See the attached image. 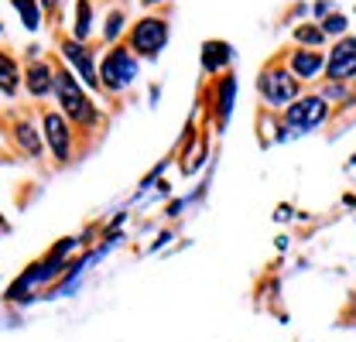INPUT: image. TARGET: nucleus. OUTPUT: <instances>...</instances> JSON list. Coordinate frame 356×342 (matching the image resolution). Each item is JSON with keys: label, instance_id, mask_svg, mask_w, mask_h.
I'll list each match as a JSON object with an SVG mask.
<instances>
[{"label": "nucleus", "instance_id": "obj_28", "mask_svg": "<svg viewBox=\"0 0 356 342\" xmlns=\"http://www.w3.org/2000/svg\"><path fill=\"white\" fill-rule=\"evenodd\" d=\"M117 3H127V0H117Z\"/></svg>", "mask_w": 356, "mask_h": 342}, {"label": "nucleus", "instance_id": "obj_18", "mask_svg": "<svg viewBox=\"0 0 356 342\" xmlns=\"http://www.w3.org/2000/svg\"><path fill=\"white\" fill-rule=\"evenodd\" d=\"M127 31V14H124V7H113L110 14H106V21H103V42L106 44H120V35Z\"/></svg>", "mask_w": 356, "mask_h": 342}, {"label": "nucleus", "instance_id": "obj_7", "mask_svg": "<svg viewBox=\"0 0 356 342\" xmlns=\"http://www.w3.org/2000/svg\"><path fill=\"white\" fill-rule=\"evenodd\" d=\"M42 137H44V144H48V151H51V158H55L58 165H65L69 154H72V124H69L62 113L44 110L42 113Z\"/></svg>", "mask_w": 356, "mask_h": 342}, {"label": "nucleus", "instance_id": "obj_2", "mask_svg": "<svg viewBox=\"0 0 356 342\" xmlns=\"http://www.w3.org/2000/svg\"><path fill=\"white\" fill-rule=\"evenodd\" d=\"M257 96L267 110H284L302 96V83L288 72L284 58H270L264 69L257 72Z\"/></svg>", "mask_w": 356, "mask_h": 342}, {"label": "nucleus", "instance_id": "obj_8", "mask_svg": "<svg viewBox=\"0 0 356 342\" xmlns=\"http://www.w3.org/2000/svg\"><path fill=\"white\" fill-rule=\"evenodd\" d=\"M236 92H240V83H236V76L233 72H222L213 79V92H209V113H213V124L216 130H226L229 127V117H233V106H236Z\"/></svg>", "mask_w": 356, "mask_h": 342}, {"label": "nucleus", "instance_id": "obj_17", "mask_svg": "<svg viewBox=\"0 0 356 342\" xmlns=\"http://www.w3.org/2000/svg\"><path fill=\"white\" fill-rule=\"evenodd\" d=\"M14 133H17V144H21V151H24V154L42 158V133L35 130V124H31V120H17Z\"/></svg>", "mask_w": 356, "mask_h": 342}, {"label": "nucleus", "instance_id": "obj_12", "mask_svg": "<svg viewBox=\"0 0 356 342\" xmlns=\"http://www.w3.org/2000/svg\"><path fill=\"white\" fill-rule=\"evenodd\" d=\"M233 58H236V51H233V44L229 42H220V38L202 42V72H206V76L216 79V76H222V72H229Z\"/></svg>", "mask_w": 356, "mask_h": 342}, {"label": "nucleus", "instance_id": "obj_27", "mask_svg": "<svg viewBox=\"0 0 356 342\" xmlns=\"http://www.w3.org/2000/svg\"><path fill=\"white\" fill-rule=\"evenodd\" d=\"M0 35H3V24H0Z\"/></svg>", "mask_w": 356, "mask_h": 342}, {"label": "nucleus", "instance_id": "obj_25", "mask_svg": "<svg viewBox=\"0 0 356 342\" xmlns=\"http://www.w3.org/2000/svg\"><path fill=\"white\" fill-rule=\"evenodd\" d=\"M144 7H158V3H165V0H140Z\"/></svg>", "mask_w": 356, "mask_h": 342}, {"label": "nucleus", "instance_id": "obj_19", "mask_svg": "<svg viewBox=\"0 0 356 342\" xmlns=\"http://www.w3.org/2000/svg\"><path fill=\"white\" fill-rule=\"evenodd\" d=\"M291 38H295L298 48H322L325 44V35H322L318 24H295L291 28Z\"/></svg>", "mask_w": 356, "mask_h": 342}, {"label": "nucleus", "instance_id": "obj_13", "mask_svg": "<svg viewBox=\"0 0 356 342\" xmlns=\"http://www.w3.org/2000/svg\"><path fill=\"white\" fill-rule=\"evenodd\" d=\"M21 86H24V72H21V65L14 62V55L0 51V92H3L7 99H14Z\"/></svg>", "mask_w": 356, "mask_h": 342}, {"label": "nucleus", "instance_id": "obj_1", "mask_svg": "<svg viewBox=\"0 0 356 342\" xmlns=\"http://www.w3.org/2000/svg\"><path fill=\"white\" fill-rule=\"evenodd\" d=\"M51 92H55L58 113H62L69 124L89 130L103 120L99 106L92 103V96L83 89V83L76 79V72H72L69 65H55V89H51Z\"/></svg>", "mask_w": 356, "mask_h": 342}, {"label": "nucleus", "instance_id": "obj_9", "mask_svg": "<svg viewBox=\"0 0 356 342\" xmlns=\"http://www.w3.org/2000/svg\"><path fill=\"white\" fill-rule=\"evenodd\" d=\"M325 79L329 83H353L356 79V38L346 35L325 55Z\"/></svg>", "mask_w": 356, "mask_h": 342}, {"label": "nucleus", "instance_id": "obj_4", "mask_svg": "<svg viewBox=\"0 0 356 342\" xmlns=\"http://www.w3.org/2000/svg\"><path fill=\"white\" fill-rule=\"evenodd\" d=\"M168 38H172V21L161 14H144L127 28V48L137 58H147V62H154L165 51Z\"/></svg>", "mask_w": 356, "mask_h": 342}, {"label": "nucleus", "instance_id": "obj_10", "mask_svg": "<svg viewBox=\"0 0 356 342\" xmlns=\"http://www.w3.org/2000/svg\"><path fill=\"white\" fill-rule=\"evenodd\" d=\"M281 58H284L288 72H291L298 83H312V79H318V76L325 72V55H322L318 48H291V51H284Z\"/></svg>", "mask_w": 356, "mask_h": 342}, {"label": "nucleus", "instance_id": "obj_16", "mask_svg": "<svg viewBox=\"0 0 356 342\" xmlns=\"http://www.w3.org/2000/svg\"><path fill=\"white\" fill-rule=\"evenodd\" d=\"M206 161H209L206 137H202V133H195V144H188V151L181 154V171H185V174H195V171L202 168Z\"/></svg>", "mask_w": 356, "mask_h": 342}, {"label": "nucleus", "instance_id": "obj_23", "mask_svg": "<svg viewBox=\"0 0 356 342\" xmlns=\"http://www.w3.org/2000/svg\"><path fill=\"white\" fill-rule=\"evenodd\" d=\"M38 3H42V10H48V14H55L62 7V0H38Z\"/></svg>", "mask_w": 356, "mask_h": 342}, {"label": "nucleus", "instance_id": "obj_5", "mask_svg": "<svg viewBox=\"0 0 356 342\" xmlns=\"http://www.w3.org/2000/svg\"><path fill=\"white\" fill-rule=\"evenodd\" d=\"M329 103L318 96V92H302L295 103H288L284 110H281V124L284 127H291L295 137H302V133H309V130H318L325 124V117H329Z\"/></svg>", "mask_w": 356, "mask_h": 342}, {"label": "nucleus", "instance_id": "obj_14", "mask_svg": "<svg viewBox=\"0 0 356 342\" xmlns=\"http://www.w3.org/2000/svg\"><path fill=\"white\" fill-rule=\"evenodd\" d=\"M76 42L89 44L92 38V0H76V14H72V35Z\"/></svg>", "mask_w": 356, "mask_h": 342}, {"label": "nucleus", "instance_id": "obj_21", "mask_svg": "<svg viewBox=\"0 0 356 342\" xmlns=\"http://www.w3.org/2000/svg\"><path fill=\"white\" fill-rule=\"evenodd\" d=\"M332 10H336V3H332V0H315V3H312V14H315V24H318V21H325V17H329Z\"/></svg>", "mask_w": 356, "mask_h": 342}, {"label": "nucleus", "instance_id": "obj_6", "mask_svg": "<svg viewBox=\"0 0 356 342\" xmlns=\"http://www.w3.org/2000/svg\"><path fill=\"white\" fill-rule=\"evenodd\" d=\"M58 48H62L65 65L76 72V79L83 86H89V89H99V65H96L92 48L83 42H76V38H58Z\"/></svg>", "mask_w": 356, "mask_h": 342}, {"label": "nucleus", "instance_id": "obj_3", "mask_svg": "<svg viewBox=\"0 0 356 342\" xmlns=\"http://www.w3.org/2000/svg\"><path fill=\"white\" fill-rule=\"evenodd\" d=\"M137 76H140V58L127 48V42L110 44L99 62V89H106L110 96H120L137 83Z\"/></svg>", "mask_w": 356, "mask_h": 342}, {"label": "nucleus", "instance_id": "obj_26", "mask_svg": "<svg viewBox=\"0 0 356 342\" xmlns=\"http://www.w3.org/2000/svg\"><path fill=\"white\" fill-rule=\"evenodd\" d=\"M346 168H356V151L350 154V165H346Z\"/></svg>", "mask_w": 356, "mask_h": 342}, {"label": "nucleus", "instance_id": "obj_22", "mask_svg": "<svg viewBox=\"0 0 356 342\" xmlns=\"http://www.w3.org/2000/svg\"><path fill=\"white\" fill-rule=\"evenodd\" d=\"M291 219V206H277L274 209V222H288Z\"/></svg>", "mask_w": 356, "mask_h": 342}, {"label": "nucleus", "instance_id": "obj_11", "mask_svg": "<svg viewBox=\"0 0 356 342\" xmlns=\"http://www.w3.org/2000/svg\"><path fill=\"white\" fill-rule=\"evenodd\" d=\"M24 89H28V96L44 99V96L55 89V65L44 62V58H28V69H24Z\"/></svg>", "mask_w": 356, "mask_h": 342}, {"label": "nucleus", "instance_id": "obj_24", "mask_svg": "<svg viewBox=\"0 0 356 342\" xmlns=\"http://www.w3.org/2000/svg\"><path fill=\"white\" fill-rule=\"evenodd\" d=\"M158 96H161V86H151V92H147V99H151V106L158 103Z\"/></svg>", "mask_w": 356, "mask_h": 342}, {"label": "nucleus", "instance_id": "obj_15", "mask_svg": "<svg viewBox=\"0 0 356 342\" xmlns=\"http://www.w3.org/2000/svg\"><path fill=\"white\" fill-rule=\"evenodd\" d=\"M14 3V10H17V17H21V24H24V31H42L44 24V10L38 0H10Z\"/></svg>", "mask_w": 356, "mask_h": 342}, {"label": "nucleus", "instance_id": "obj_20", "mask_svg": "<svg viewBox=\"0 0 356 342\" xmlns=\"http://www.w3.org/2000/svg\"><path fill=\"white\" fill-rule=\"evenodd\" d=\"M318 28H322V35H325V38H336V42H339V38H346V35H350V17H346V14H339V10H332L325 21H318Z\"/></svg>", "mask_w": 356, "mask_h": 342}]
</instances>
